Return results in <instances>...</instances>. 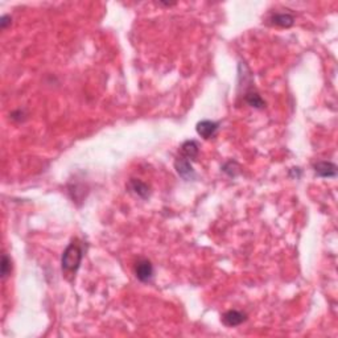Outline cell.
I'll list each match as a JSON object with an SVG mask.
<instances>
[{"label":"cell","mask_w":338,"mask_h":338,"mask_svg":"<svg viewBox=\"0 0 338 338\" xmlns=\"http://www.w3.org/2000/svg\"><path fill=\"white\" fill-rule=\"evenodd\" d=\"M82 258H83V251H82V246L78 242V239L71 241L69 246L65 249L62 258H61V267L62 272L69 280L74 278L79 266H81Z\"/></svg>","instance_id":"cell-1"},{"label":"cell","mask_w":338,"mask_h":338,"mask_svg":"<svg viewBox=\"0 0 338 338\" xmlns=\"http://www.w3.org/2000/svg\"><path fill=\"white\" fill-rule=\"evenodd\" d=\"M175 168L176 172L178 173V176L184 178L185 181H190V180H194V178H196V172L193 169L192 163H190V160H188L186 157L184 156L177 157L175 161Z\"/></svg>","instance_id":"cell-2"},{"label":"cell","mask_w":338,"mask_h":338,"mask_svg":"<svg viewBox=\"0 0 338 338\" xmlns=\"http://www.w3.org/2000/svg\"><path fill=\"white\" fill-rule=\"evenodd\" d=\"M155 270L153 266L148 259H139L135 264V275L136 278L139 279L143 283H148L152 280Z\"/></svg>","instance_id":"cell-3"},{"label":"cell","mask_w":338,"mask_h":338,"mask_svg":"<svg viewBox=\"0 0 338 338\" xmlns=\"http://www.w3.org/2000/svg\"><path fill=\"white\" fill-rule=\"evenodd\" d=\"M218 129H219V125L217 122L213 121H201L197 123L196 131L201 138L203 139H211L215 136Z\"/></svg>","instance_id":"cell-4"},{"label":"cell","mask_w":338,"mask_h":338,"mask_svg":"<svg viewBox=\"0 0 338 338\" xmlns=\"http://www.w3.org/2000/svg\"><path fill=\"white\" fill-rule=\"evenodd\" d=\"M314 172L318 177L334 178L337 176V165L330 161H318L314 164Z\"/></svg>","instance_id":"cell-5"},{"label":"cell","mask_w":338,"mask_h":338,"mask_svg":"<svg viewBox=\"0 0 338 338\" xmlns=\"http://www.w3.org/2000/svg\"><path fill=\"white\" fill-rule=\"evenodd\" d=\"M127 186H129L130 192L134 193L135 196L140 197V198L147 199L150 197L151 194L150 186L147 185L146 182H143L142 180H139V178H131Z\"/></svg>","instance_id":"cell-6"},{"label":"cell","mask_w":338,"mask_h":338,"mask_svg":"<svg viewBox=\"0 0 338 338\" xmlns=\"http://www.w3.org/2000/svg\"><path fill=\"white\" fill-rule=\"evenodd\" d=\"M246 321V314L242 313L241 310L232 309L228 310L226 313L222 316V322H223L226 326H238L242 322Z\"/></svg>","instance_id":"cell-7"},{"label":"cell","mask_w":338,"mask_h":338,"mask_svg":"<svg viewBox=\"0 0 338 338\" xmlns=\"http://www.w3.org/2000/svg\"><path fill=\"white\" fill-rule=\"evenodd\" d=\"M199 148L196 140H186L181 146V156L186 157L188 160H196L198 157Z\"/></svg>","instance_id":"cell-8"},{"label":"cell","mask_w":338,"mask_h":338,"mask_svg":"<svg viewBox=\"0 0 338 338\" xmlns=\"http://www.w3.org/2000/svg\"><path fill=\"white\" fill-rule=\"evenodd\" d=\"M270 22L281 28H289L295 23V18L289 14H274L270 18Z\"/></svg>","instance_id":"cell-9"},{"label":"cell","mask_w":338,"mask_h":338,"mask_svg":"<svg viewBox=\"0 0 338 338\" xmlns=\"http://www.w3.org/2000/svg\"><path fill=\"white\" fill-rule=\"evenodd\" d=\"M245 102L249 104L250 107H254V108H258V110L264 108V106H266V102L263 100V98H262L257 91H254V90L246 91Z\"/></svg>","instance_id":"cell-10"},{"label":"cell","mask_w":338,"mask_h":338,"mask_svg":"<svg viewBox=\"0 0 338 338\" xmlns=\"http://www.w3.org/2000/svg\"><path fill=\"white\" fill-rule=\"evenodd\" d=\"M11 259L8 258L7 254H3V257H2V278H7L8 275L11 274Z\"/></svg>","instance_id":"cell-11"},{"label":"cell","mask_w":338,"mask_h":338,"mask_svg":"<svg viewBox=\"0 0 338 338\" xmlns=\"http://www.w3.org/2000/svg\"><path fill=\"white\" fill-rule=\"evenodd\" d=\"M222 169H223L224 173H228L230 177H235V176L239 173V165L235 163V161H229V163H226Z\"/></svg>","instance_id":"cell-12"},{"label":"cell","mask_w":338,"mask_h":338,"mask_svg":"<svg viewBox=\"0 0 338 338\" xmlns=\"http://www.w3.org/2000/svg\"><path fill=\"white\" fill-rule=\"evenodd\" d=\"M11 16L10 15H4V16H2V19H0V28L2 29H6L8 27V25H11Z\"/></svg>","instance_id":"cell-13"}]
</instances>
